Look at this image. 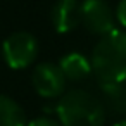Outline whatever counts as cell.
Instances as JSON below:
<instances>
[{
    "label": "cell",
    "mask_w": 126,
    "mask_h": 126,
    "mask_svg": "<svg viewBox=\"0 0 126 126\" xmlns=\"http://www.w3.org/2000/svg\"><path fill=\"white\" fill-rule=\"evenodd\" d=\"M55 110L62 126H104L107 117L102 100L83 88L64 92Z\"/></svg>",
    "instance_id": "obj_1"
},
{
    "label": "cell",
    "mask_w": 126,
    "mask_h": 126,
    "mask_svg": "<svg viewBox=\"0 0 126 126\" xmlns=\"http://www.w3.org/2000/svg\"><path fill=\"white\" fill-rule=\"evenodd\" d=\"M2 54L9 67L24 69L38 55V42L28 31H16L2 43Z\"/></svg>",
    "instance_id": "obj_3"
},
{
    "label": "cell",
    "mask_w": 126,
    "mask_h": 126,
    "mask_svg": "<svg viewBox=\"0 0 126 126\" xmlns=\"http://www.w3.org/2000/svg\"><path fill=\"white\" fill-rule=\"evenodd\" d=\"M116 19L123 28H126V0H119L116 7Z\"/></svg>",
    "instance_id": "obj_11"
},
{
    "label": "cell",
    "mask_w": 126,
    "mask_h": 126,
    "mask_svg": "<svg viewBox=\"0 0 126 126\" xmlns=\"http://www.w3.org/2000/svg\"><path fill=\"white\" fill-rule=\"evenodd\" d=\"M81 23L92 35L100 38L117 30L116 11L105 0H85L81 4Z\"/></svg>",
    "instance_id": "obj_4"
},
{
    "label": "cell",
    "mask_w": 126,
    "mask_h": 126,
    "mask_svg": "<svg viewBox=\"0 0 126 126\" xmlns=\"http://www.w3.org/2000/svg\"><path fill=\"white\" fill-rule=\"evenodd\" d=\"M31 83L35 92L43 98H55L61 97L66 90V76L62 74L59 64L43 62L35 67L31 74Z\"/></svg>",
    "instance_id": "obj_5"
},
{
    "label": "cell",
    "mask_w": 126,
    "mask_h": 126,
    "mask_svg": "<svg viewBox=\"0 0 126 126\" xmlns=\"http://www.w3.org/2000/svg\"><path fill=\"white\" fill-rule=\"evenodd\" d=\"M100 100L109 114L126 119V81L121 83H100Z\"/></svg>",
    "instance_id": "obj_7"
},
{
    "label": "cell",
    "mask_w": 126,
    "mask_h": 126,
    "mask_svg": "<svg viewBox=\"0 0 126 126\" xmlns=\"http://www.w3.org/2000/svg\"><path fill=\"white\" fill-rule=\"evenodd\" d=\"M59 67L62 71V74L66 76L67 81H73V83H79L83 79H86L93 69H92V61L86 59L83 54L79 52H71V54H66L61 62H59Z\"/></svg>",
    "instance_id": "obj_8"
},
{
    "label": "cell",
    "mask_w": 126,
    "mask_h": 126,
    "mask_svg": "<svg viewBox=\"0 0 126 126\" xmlns=\"http://www.w3.org/2000/svg\"><path fill=\"white\" fill-rule=\"evenodd\" d=\"M28 126H62L59 119H54L50 116H40V117H35L28 123Z\"/></svg>",
    "instance_id": "obj_10"
},
{
    "label": "cell",
    "mask_w": 126,
    "mask_h": 126,
    "mask_svg": "<svg viewBox=\"0 0 126 126\" xmlns=\"http://www.w3.org/2000/svg\"><path fill=\"white\" fill-rule=\"evenodd\" d=\"M90 61L98 83L126 81V31L116 30L102 36Z\"/></svg>",
    "instance_id": "obj_2"
},
{
    "label": "cell",
    "mask_w": 126,
    "mask_h": 126,
    "mask_svg": "<svg viewBox=\"0 0 126 126\" xmlns=\"http://www.w3.org/2000/svg\"><path fill=\"white\" fill-rule=\"evenodd\" d=\"M114 126H126V119H123V121H117Z\"/></svg>",
    "instance_id": "obj_12"
},
{
    "label": "cell",
    "mask_w": 126,
    "mask_h": 126,
    "mask_svg": "<svg viewBox=\"0 0 126 126\" xmlns=\"http://www.w3.org/2000/svg\"><path fill=\"white\" fill-rule=\"evenodd\" d=\"M50 17L57 33H69L81 24V4L78 0H59Z\"/></svg>",
    "instance_id": "obj_6"
},
{
    "label": "cell",
    "mask_w": 126,
    "mask_h": 126,
    "mask_svg": "<svg viewBox=\"0 0 126 126\" xmlns=\"http://www.w3.org/2000/svg\"><path fill=\"white\" fill-rule=\"evenodd\" d=\"M0 126H28L23 107L7 95H0Z\"/></svg>",
    "instance_id": "obj_9"
}]
</instances>
